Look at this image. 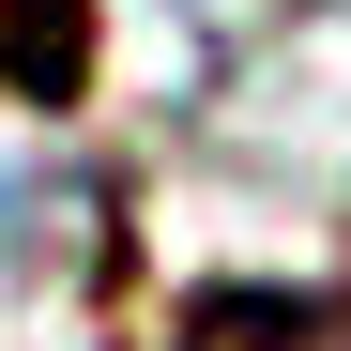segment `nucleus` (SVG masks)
I'll return each instance as SVG.
<instances>
[{
    "label": "nucleus",
    "mask_w": 351,
    "mask_h": 351,
    "mask_svg": "<svg viewBox=\"0 0 351 351\" xmlns=\"http://www.w3.org/2000/svg\"><path fill=\"white\" fill-rule=\"evenodd\" d=\"M168 351H351V321L321 290H199Z\"/></svg>",
    "instance_id": "1"
}]
</instances>
